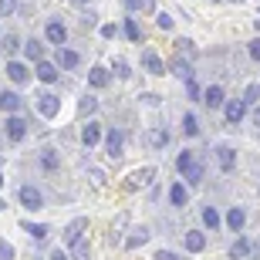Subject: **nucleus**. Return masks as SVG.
<instances>
[{
    "instance_id": "473e14b6",
    "label": "nucleus",
    "mask_w": 260,
    "mask_h": 260,
    "mask_svg": "<svg viewBox=\"0 0 260 260\" xmlns=\"http://www.w3.org/2000/svg\"><path fill=\"white\" fill-rule=\"evenodd\" d=\"M260 98V85H247V91H243V102L250 105V102H257Z\"/></svg>"
},
{
    "instance_id": "2f4dec72",
    "label": "nucleus",
    "mask_w": 260,
    "mask_h": 260,
    "mask_svg": "<svg viewBox=\"0 0 260 260\" xmlns=\"http://www.w3.org/2000/svg\"><path fill=\"white\" fill-rule=\"evenodd\" d=\"M200 179H203V162H196L193 169L186 173V183H193V186H196V183H200Z\"/></svg>"
},
{
    "instance_id": "6ab92c4d",
    "label": "nucleus",
    "mask_w": 260,
    "mask_h": 260,
    "mask_svg": "<svg viewBox=\"0 0 260 260\" xmlns=\"http://www.w3.org/2000/svg\"><path fill=\"white\" fill-rule=\"evenodd\" d=\"M145 142L152 145V149H162V145H166V142H169V135H166V132H162V128H152V132L145 135Z\"/></svg>"
},
{
    "instance_id": "e433bc0d",
    "label": "nucleus",
    "mask_w": 260,
    "mask_h": 260,
    "mask_svg": "<svg viewBox=\"0 0 260 260\" xmlns=\"http://www.w3.org/2000/svg\"><path fill=\"white\" fill-rule=\"evenodd\" d=\"M0 260H14V247L10 243H0Z\"/></svg>"
},
{
    "instance_id": "79ce46f5",
    "label": "nucleus",
    "mask_w": 260,
    "mask_h": 260,
    "mask_svg": "<svg viewBox=\"0 0 260 260\" xmlns=\"http://www.w3.org/2000/svg\"><path fill=\"white\" fill-rule=\"evenodd\" d=\"M186 85H189V95H193V98H203V91H200V85H196L193 78H189V81H186Z\"/></svg>"
},
{
    "instance_id": "3c124183",
    "label": "nucleus",
    "mask_w": 260,
    "mask_h": 260,
    "mask_svg": "<svg viewBox=\"0 0 260 260\" xmlns=\"http://www.w3.org/2000/svg\"><path fill=\"white\" fill-rule=\"evenodd\" d=\"M0 210H4V203H0Z\"/></svg>"
},
{
    "instance_id": "4be33fe9",
    "label": "nucleus",
    "mask_w": 260,
    "mask_h": 260,
    "mask_svg": "<svg viewBox=\"0 0 260 260\" xmlns=\"http://www.w3.org/2000/svg\"><path fill=\"white\" fill-rule=\"evenodd\" d=\"M203 247H206V237H203V233H189V237H186V250L200 253Z\"/></svg>"
},
{
    "instance_id": "393cba45",
    "label": "nucleus",
    "mask_w": 260,
    "mask_h": 260,
    "mask_svg": "<svg viewBox=\"0 0 260 260\" xmlns=\"http://www.w3.org/2000/svg\"><path fill=\"white\" fill-rule=\"evenodd\" d=\"M24 230L30 233V237H34V240H44V237H48V226H41V223H24Z\"/></svg>"
},
{
    "instance_id": "7c9ffc66",
    "label": "nucleus",
    "mask_w": 260,
    "mask_h": 260,
    "mask_svg": "<svg viewBox=\"0 0 260 260\" xmlns=\"http://www.w3.org/2000/svg\"><path fill=\"white\" fill-rule=\"evenodd\" d=\"M152 176H155V173H152V169H139V173H135V176H132V183H128V186H139V183H149V179H152Z\"/></svg>"
},
{
    "instance_id": "c85d7f7f",
    "label": "nucleus",
    "mask_w": 260,
    "mask_h": 260,
    "mask_svg": "<svg viewBox=\"0 0 260 260\" xmlns=\"http://www.w3.org/2000/svg\"><path fill=\"white\" fill-rule=\"evenodd\" d=\"M41 166H44L48 173H54V169H58V155L54 152H41Z\"/></svg>"
},
{
    "instance_id": "39448f33",
    "label": "nucleus",
    "mask_w": 260,
    "mask_h": 260,
    "mask_svg": "<svg viewBox=\"0 0 260 260\" xmlns=\"http://www.w3.org/2000/svg\"><path fill=\"white\" fill-rule=\"evenodd\" d=\"M44 34H48V41H51V44H58V48H61V44H64V41H68V27H64V24H61V20H51V24H48V30H44Z\"/></svg>"
},
{
    "instance_id": "4c0bfd02",
    "label": "nucleus",
    "mask_w": 260,
    "mask_h": 260,
    "mask_svg": "<svg viewBox=\"0 0 260 260\" xmlns=\"http://www.w3.org/2000/svg\"><path fill=\"white\" fill-rule=\"evenodd\" d=\"M95 108H98L95 98H81V112H95Z\"/></svg>"
},
{
    "instance_id": "7ed1b4c3",
    "label": "nucleus",
    "mask_w": 260,
    "mask_h": 260,
    "mask_svg": "<svg viewBox=\"0 0 260 260\" xmlns=\"http://www.w3.org/2000/svg\"><path fill=\"white\" fill-rule=\"evenodd\" d=\"M20 203H24L27 210H41V206H44V196H41V189H34V186H20Z\"/></svg>"
},
{
    "instance_id": "a878e982",
    "label": "nucleus",
    "mask_w": 260,
    "mask_h": 260,
    "mask_svg": "<svg viewBox=\"0 0 260 260\" xmlns=\"http://www.w3.org/2000/svg\"><path fill=\"white\" fill-rule=\"evenodd\" d=\"M176 166H179V173H189V169L196 166L193 152H179V159H176Z\"/></svg>"
},
{
    "instance_id": "bb28decb",
    "label": "nucleus",
    "mask_w": 260,
    "mask_h": 260,
    "mask_svg": "<svg viewBox=\"0 0 260 260\" xmlns=\"http://www.w3.org/2000/svg\"><path fill=\"white\" fill-rule=\"evenodd\" d=\"M0 48L7 51V54H14V51L20 48V41H17V34H10V30H7V38H0Z\"/></svg>"
},
{
    "instance_id": "c9c22d12",
    "label": "nucleus",
    "mask_w": 260,
    "mask_h": 260,
    "mask_svg": "<svg viewBox=\"0 0 260 260\" xmlns=\"http://www.w3.org/2000/svg\"><path fill=\"white\" fill-rule=\"evenodd\" d=\"M196 128H200V125H196V118L186 115V118H183V132H186V135H196Z\"/></svg>"
},
{
    "instance_id": "dca6fc26",
    "label": "nucleus",
    "mask_w": 260,
    "mask_h": 260,
    "mask_svg": "<svg viewBox=\"0 0 260 260\" xmlns=\"http://www.w3.org/2000/svg\"><path fill=\"white\" fill-rule=\"evenodd\" d=\"M98 139H102V128H98L95 122H88V125L81 128V142H85V145H95Z\"/></svg>"
},
{
    "instance_id": "1a4fd4ad",
    "label": "nucleus",
    "mask_w": 260,
    "mask_h": 260,
    "mask_svg": "<svg viewBox=\"0 0 260 260\" xmlns=\"http://www.w3.org/2000/svg\"><path fill=\"white\" fill-rule=\"evenodd\" d=\"M7 78L14 85H24V81H27V68L20 64V61H7Z\"/></svg>"
},
{
    "instance_id": "aec40b11",
    "label": "nucleus",
    "mask_w": 260,
    "mask_h": 260,
    "mask_svg": "<svg viewBox=\"0 0 260 260\" xmlns=\"http://www.w3.org/2000/svg\"><path fill=\"white\" fill-rule=\"evenodd\" d=\"M253 247H250V240H247V237H240V240L233 243V250H230V257L233 260H240V257H247V253H250Z\"/></svg>"
},
{
    "instance_id": "49530a36",
    "label": "nucleus",
    "mask_w": 260,
    "mask_h": 260,
    "mask_svg": "<svg viewBox=\"0 0 260 260\" xmlns=\"http://www.w3.org/2000/svg\"><path fill=\"white\" fill-rule=\"evenodd\" d=\"M51 260H68V253L64 250H54V253H51Z\"/></svg>"
},
{
    "instance_id": "4468645a",
    "label": "nucleus",
    "mask_w": 260,
    "mask_h": 260,
    "mask_svg": "<svg viewBox=\"0 0 260 260\" xmlns=\"http://www.w3.org/2000/svg\"><path fill=\"white\" fill-rule=\"evenodd\" d=\"M105 149H108V155H112V159H118V155H122V132H108Z\"/></svg>"
},
{
    "instance_id": "09e8293b",
    "label": "nucleus",
    "mask_w": 260,
    "mask_h": 260,
    "mask_svg": "<svg viewBox=\"0 0 260 260\" xmlns=\"http://www.w3.org/2000/svg\"><path fill=\"white\" fill-rule=\"evenodd\" d=\"M0 169H4V159H0ZM0 186H4V176H0Z\"/></svg>"
},
{
    "instance_id": "ea45409f",
    "label": "nucleus",
    "mask_w": 260,
    "mask_h": 260,
    "mask_svg": "<svg viewBox=\"0 0 260 260\" xmlns=\"http://www.w3.org/2000/svg\"><path fill=\"white\" fill-rule=\"evenodd\" d=\"M145 237H149V233H145V230H139V233L132 237V240H128V247H139V243H145Z\"/></svg>"
},
{
    "instance_id": "423d86ee",
    "label": "nucleus",
    "mask_w": 260,
    "mask_h": 260,
    "mask_svg": "<svg viewBox=\"0 0 260 260\" xmlns=\"http://www.w3.org/2000/svg\"><path fill=\"white\" fill-rule=\"evenodd\" d=\"M17 108H20V95L17 91H0V112L17 115Z\"/></svg>"
},
{
    "instance_id": "0eeeda50",
    "label": "nucleus",
    "mask_w": 260,
    "mask_h": 260,
    "mask_svg": "<svg viewBox=\"0 0 260 260\" xmlns=\"http://www.w3.org/2000/svg\"><path fill=\"white\" fill-rule=\"evenodd\" d=\"M142 68L149 71V75H166V64L159 61L155 51H145V54H142Z\"/></svg>"
},
{
    "instance_id": "ddd939ff",
    "label": "nucleus",
    "mask_w": 260,
    "mask_h": 260,
    "mask_svg": "<svg viewBox=\"0 0 260 260\" xmlns=\"http://www.w3.org/2000/svg\"><path fill=\"white\" fill-rule=\"evenodd\" d=\"M169 71H173V75H179L183 81H189V78H193V71H189V61H183V58H173V61H169Z\"/></svg>"
},
{
    "instance_id": "cd10ccee",
    "label": "nucleus",
    "mask_w": 260,
    "mask_h": 260,
    "mask_svg": "<svg viewBox=\"0 0 260 260\" xmlns=\"http://www.w3.org/2000/svg\"><path fill=\"white\" fill-rule=\"evenodd\" d=\"M176 51H179V58H183V61H189V58H193V44H189V41H176Z\"/></svg>"
},
{
    "instance_id": "412c9836",
    "label": "nucleus",
    "mask_w": 260,
    "mask_h": 260,
    "mask_svg": "<svg viewBox=\"0 0 260 260\" xmlns=\"http://www.w3.org/2000/svg\"><path fill=\"white\" fill-rule=\"evenodd\" d=\"M169 200H173V206H186V186L173 183L169 186Z\"/></svg>"
},
{
    "instance_id": "c756f323",
    "label": "nucleus",
    "mask_w": 260,
    "mask_h": 260,
    "mask_svg": "<svg viewBox=\"0 0 260 260\" xmlns=\"http://www.w3.org/2000/svg\"><path fill=\"white\" fill-rule=\"evenodd\" d=\"M203 223H206L210 230H216V226H220V213L216 210H203Z\"/></svg>"
},
{
    "instance_id": "f257e3e1",
    "label": "nucleus",
    "mask_w": 260,
    "mask_h": 260,
    "mask_svg": "<svg viewBox=\"0 0 260 260\" xmlns=\"http://www.w3.org/2000/svg\"><path fill=\"white\" fill-rule=\"evenodd\" d=\"M38 112L44 118H54L61 112V102H58V95H51V91H41L38 95Z\"/></svg>"
},
{
    "instance_id": "9d476101",
    "label": "nucleus",
    "mask_w": 260,
    "mask_h": 260,
    "mask_svg": "<svg viewBox=\"0 0 260 260\" xmlns=\"http://www.w3.org/2000/svg\"><path fill=\"white\" fill-rule=\"evenodd\" d=\"M243 223H247V213H243L240 206H233V210L226 213V226H230L233 233H240V230H243Z\"/></svg>"
},
{
    "instance_id": "a18cd8bd",
    "label": "nucleus",
    "mask_w": 260,
    "mask_h": 260,
    "mask_svg": "<svg viewBox=\"0 0 260 260\" xmlns=\"http://www.w3.org/2000/svg\"><path fill=\"white\" fill-rule=\"evenodd\" d=\"M142 4H145V0H125V7H128V10H139Z\"/></svg>"
},
{
    "instance_id": "72a5a7b5",
    "label": "nucleus",
    "mask_w": 260,
    "mask_h": 260,
    "mask_svg": "<svg viewBox=\"0 0 260 260\" xmlns=\"http://www.w3.org/2000/svg\"><path fill=\"white\" fill-rule=\"evenodd\" d=\"M125 34H128V41H139L142 34H139V24L135 20H125Z\"/></svg>"
},
{
    "instance_id": "c03bdc74",
    "label": "nucleus",
    "mask_w": 260,
    "mask_h": 260,
    "mask_svg": "<svg viewBox=\"0 0 260 260\" xmlns=\"http://www.w3.org/2000/svg\"><path fill=\"white\" fill-rule=\"evenodd\" d=\"M159 27L169 30V27H173V17H169V14H159Z\"/></svg>"
},
{
    "instance_id": "58836bf2",
    "label": "nucleus",
    "mask_w": 260,
    "mask_h": 260,
    "mask_svg": "<svg viewBox=\"0 0 260 260\" xmlns=\"http://www.w3.org/2000/svg\"><path fill=\"white\" fill-rule=\"evenodd\" d=\"M250 58H253V61H260V38H253V41H250Z\"/></svg>"
},
{
    "instance_id": "5701e85b",
    "label": "nucleus",
    "mask_w": 260,
    "mask_h": 260,
    "mask_svg": "<svg viewBox=\"0 0 260 260\" xmlns=\"http://www.w3.org/2000/svg\"><path fill=\"white\" fill-rule=\"evenodd\" d=\"M24 54H27L30 61H44V48H41L38 41H27V44H24Z\"/></svg>"
},
{
    "instance_id": "9b49d317",
    "label": "nucleus",
    "mask_w": 260,
    "mask_h": 260,
    "mask_svg": "<svg viewBox=\"0 0 260 260\" xmlns=\"http://www.w3.org/2000/svg\"><path fill=\"white\" fill-rule=\"evenodd\" d=\"M108 81H112V75H108L105 68H91V71H88V85L91 88H105Z\"/></svg>"
},
{
    "instance_id": "20e7f679",
    "label": "nucleus",
    "mask_w": 260,
    "mask_h": 260,
    "mask_svg": "<svg viewBox=\"0 0 260 260\" xmlns=\"http://www.w3.org/2000/svg\"><path fill=\"white\" fill-rule=\"evenodd\" d=\"M243 115H247V102H240V98L237 102H226V122L230 125H240Z\"/></svg>"
},
{
    "instance_id": "f03ea898",
    "label": "nucleus",
    "mask_w": 260,
    "mask_h": 260,
    "mask_svg": "<svg viewBox=\"0 0 260 260\" xmlns=\"http://www.w3.org/2000/svg\"><path fill=\"white\" fill-rule=\"evenodd\" d=\"M24 135H27V122L20 115H7V139L10 142H20Z\"/></svg>"
},
{
    "instance_id": "de8ad7c7",
    "label": "nucleus",
    "mask_w": 260,
    "mask_h": 260,
    "mask_svg": "<svg viewBox=\"0 0 260 260\" xmlns=\"http://www.w3.org/2000/svg\"><path fill=\"white\" fill-rule=\"evenodd\" d=\"M253 125L260 128V108H257V112H253Z\"/></svg>"
},
{
    "instance_id": "f8f14e48",
    "label": "nucleus",
    "mask_w": 260,
    "mask_h": 260,
    "mask_svg": "<svg viewBox=\"0 0 260 260\" xmlns=\"http://www.w3.org/2000/svg\"><path fill=\"white\" fill-rule=\"evenodd\" d=\"M38 78L44 85H51V81H58V68L51 64V61H38Z\"/></svg>"
},
{
    "instance_id": "37998d69",
    "label": "nucleus",
    "mask_w": 260,
    "mask_h": 260,
    "mask_svg": "<svg viewBox=\"0 0 260 260\" xmlns=\"http://www.w3.org/2000/svg\"><path fill=\"white\" fill-rule=\"evenodd\" d=\"M155 260H183V257H176V253H169V250H159V253H155Z\"/></svg>"
},
{
    "instance_id": "6e6552de",
    "label": "nucleus",
    "mask_w": 260,
    "mask_h": 260,
    "mask_svg": "<svg viewBox=\"0 0 260 260\" xmlns=\"http://www.w3.org/2000/svg\"><path fill=\"white\" fill-rule=\"evenodd\" d=\"M216 162H220V169H223V173H230L233 166H237V155H233V149H230V145H220V149H216Z\"/></svg>"
},
{
    "instance_id": "a19ab883",
    "label": "nucleus",
    "mask_w": 260,
    "mask_h": 260,
    "mask_svg": "<svg viewBox=\"0 0 260 260\" xmlns=\"http://www.w3.org/2000/svg\"><path fill=\"white\" fill-rule=\"evenodd\" d=\"M115 75L118 78H128V64H125V61H115Z\"/></svg>"
},
{
    "instance_id": "b1692460",
    "label": "nucleus",
    "mask_w": 260,
    "mask_h": 260,
    "mask_svg": "<svg viewBox=\"0 0 260 260\" xmlns=\"http://www.w3.org/2000/svg\"><path fill=\"white\" fill-rule=\"evenodd\" d=\"M58 61H61V68H78V54H75V51L58 48Z\"/></svg>"
},
{
    "instance_id": "8fccbe9b",
    "label": "nucleus",
    "mask_w": 260,
    "mask_h": 260,
    "mask_svg": "<svg viewBox=\"0 0 260 260\" xmlns=\"http://www.w3.org/2000/svg\"><path fill=\"white\" fill-rule=\"evenodd\" d=\"M75 4H85V0H75Z\"/></svg>"
},
{
    "instance_id": "2eb2a0df",
    "label": "nucleus",
    "mask_w": 260,
    "mask_h": 260,
    "mask_svg": "<svg viewBox=\"0 0 260 260\" xmlns=\"http://www.w3.org/2000/svg\"><path fill=\"white\" fill-rule=\"evenodd\" d=\"M223 98H226V95H223V88H220V85H213L210 91L203 95V102H206L210 108H220V105H223Z\"/></svg>"
},
{
    "instance_id": "f704fd0d",
    "label": "nucleus",
    "mask_w": 260,
    "mask_h": 260,
    "mask_svg": "<svg viewBox=\"0 0 260 260\" xmlns=\"http://www.w3.org/2000/svg\"><path fill=\"white\" fill-rule=\"evenodd\" d=\"M14 10H17V0H0V14H4V17H10Z\"/></svg>"
},
{
    "instance_id": "f3484780",
    "label": "nucleus",
    "mask_w": 260,
    "mask_h": 260,
    "mask_svg": "<svg viewBox=\"0 0 260 260\" xmlns=\"http://www.w3.org/2000/svg\"><path fill=\"white\" fill-rule=\"evenodd\" d=\"M85 226H88V220H75V223H71V226L64 230V240H68V243L81 240V230H85Z\"/></svg>"
},
{
    "instance_id": "a211bd4d",
    "label": "nucleus",
    "mask_w": 260,
    "mask_h": 260,
    "mask_svg": "<svg viewBox=\"0 0 260 260\" xmlns=\"http://www.w3.org/2000/svg\"><path fill=\"white\" fill-rule=\"evenodd\" d=\"M71 257H75V260H88V257H91V250H88V240H85V237L71 243Z\"/></svg>"
}]
</instances>
